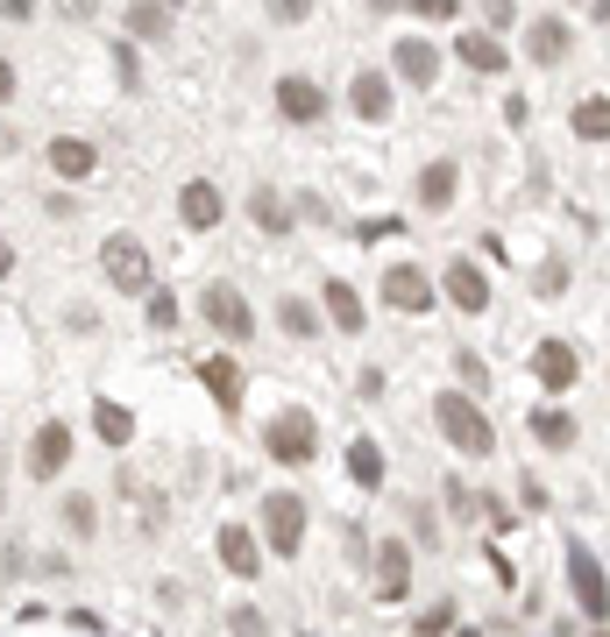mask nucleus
<instances>
[{
    "label": "nucleus",
    "mask_w": 610,
    "mask_h": 637,
    "mask_svg": "<svg viewBox=\"0 0 610 637\" xmlns=\"http://www.w3.org/2000/svg\"><path fill=\"white\" fill-rule=\"evenodd\" d=\"M433 425H441V439L454 454H469V460L498 454V425H490V411L469 390H441V397H433Z\"/></svg>",
    "instance_id": "nucleus-1"
},
{
    "label": "nucleus",
    "mask_w": 610,
    "mask_h": 637,
    "mask_svg": "<svg viewBox=\"0 0 610 637\" xmlns=\"http://www.w3.org/2000/svg\"><path fill=\"white\" fill-rule=\"evenodd\" d=\"M100 277L114 283V291H128V298H149V291H157V269H149L142 235H107V241H100Z\"/></svg>",
    "instance_id": "nucleus-2"
},
{
    "label": "nucleus",
    "mask_w": 610,
    "mask_h": 637,
    "mask_svg": "<svg viewBox=\"0 0 610 637\" xmlns=\"http://www.w3.org/2000/svg\"><path fill=\"white\" fill-rule=\"evenodd\" d=\"M263 454H270L277 468H305V460L319 454V418L305 411V404H292V411H277L270 425H263Z\"/></svg>",
    "instance_id": "nucleus-3"
},
{
    "label": "nucleus",
    "mask_w": 610,
    "mask_h": 637,
    "mask_svg": "<svg viewBox=\"0 0 610 637\" xmlns=\"http://www.w3.org/2000/svg\"><path fill=\"white\" fill-rule=\"evenodd\" d=\"M199 312H206V326H214L227 347H249V340H256V312H249V298H242L235 283H206V291H199Z\"/></svg>",
    "instance_id": "nucleus-4"
},
{
    "label": "nucleus",
    "mask_w": 610,
    "mask_h": 637,
    "mask_svg": "<svg viewBox=\"0 0 610 637\" xmlns=\"http://www.w3.org/2000/svg\"><path fill=\"white\" fill-rule=\"evenodd\" d=\"M263 546H270L277 559H298V546H305V496H292V489L263 496Z\"/></svg>",
    "instance_id": "nucleus-5"
},
{
    "label": "nucleus",
    "mask_w": 610,
    "mask_h": 637,
    "mask_svg": "<svg viewBox=\"0 0 610 637\" xmlns=\"http://www.w3.org/2000/svg\"><path fill=\"white\" fill-rule=\"evenodd\" d=\"M277 113L292 128H319V121H327V86L305 79V71H284V79H277Z\"/></svg>",
    "instance_id": "nucleus-6"
},
{
    "label": "nucleus",
    "mask_w": 610,
    "mask_h": 637,
    "mask_svg": "<svg viewBox=\"0 0 610 637\" xmlns=\"http://www.w3.org/2000/svg\"><path fill=\"white\" fill-rule=\"evenodd\" d=\"M65 460H71V425L43 418V425H36V439H29V454H22L29 481H57V475H65Z\"/></svg>",
    "instance_id": "nucleus-7"
},
{
    "label": "nucleus",
    "mask_w": 610,
    "mask_h": 637,
    "mask_svg": "<svg viewBox=\"0 0 610 637\" xmlns=\"http://www.w3.org/2000/svg\"><path fill=\"white\" fill-rule=\"evenodd\" d=\"M568 588H575L582 616H610V581H603V567H597L589 546H568Z\"/></svg>",
    "instance_id": "nucleus-8"
},
{
    "label": "nucleus",
    "mask_w": 610,
    "mask_h": 637,
    "mask_svg": "<svg viewBox=\"0 0 610 637\" xmlns=\"http://www.w3.org/2000/svg\"><path fill=\"white\" fill-rule=\"evenodd\" d=\"M384 305L391 312H433V277L419 262H391L384 269Z\"/></svg>",
    "instance_id": "nucleus-9"
},
{
    "label": "nucleus",
    "mask_w": 610,
    "mask_h": 637,
    "mask_svg": "<svg viewBox=\"0 0 610 637\" xmlns=\"http://www.w3.org/2000/svg\"><path fill=\"white\" fill-rule=\"evenodd\" d=\"M441 291H447V305H454V312H490V277H483V269H475L469 256H454L447 269H441Z\"/></svg>",
    "instance_id": "nucleus-10"
},
{
    "label": "nucleus",
    "mask_w": 610,
    "mask_h": 637,
    "mask_svg": "<svg viewBox=\"0 0 610 637\" xmlns=\"http://www.w3.org/2000/svg\"><path fill=\"white\" fill-rule=\"evenodd\" d=\"M178 220L193 227V235H214V227L227 220V199H220V185H214V178H193V185H178Z\"/></svg>",
    "instance_id": "nucleus-11"
},
{
    "label": "nucleus",
    "mask_w": 610,
    "mask_h": 637,
    "mask_svg": "<svg viewBox=\"0 0 610 637\" xmlns=\"http://www.w3.org/2000/svg\"><path fill=\"white\" fill-rule=\"evenodd\" d=\"M370 588H376V603H405V588H412V546L405 538H384V546H376Z\"/></svg>",
    "instance_id": "nucleus-12"
},
{
    "label": "nucleus",
    "mask_w": 610,
    "mask_h": 637,
    "mask_svg": "<svg viewBox=\"0 0 610 637\" xmlns=\"http://www.w3.org/2000/svg\"><path fill=\"white\" fill-rule=\"evenodd\" d=\"M568 50H575V29H568L561 14H532V22H525V57H532V64L554 71V64H568Z\"/></svg>",
    "instance_id": "nucleus-13"
},
{
    "label": "nucleus",
    "mask_w": 610,
    "mask_h": 637,
    "mask_svg": "<svg viewBox=\"0 0 610 637\" xmlns=\"http://www.w3.org/2000/svg\"><path fill=\"white\" fill-rule=\"evenodd\" d=\"M532 376H540V390H547V397L575 390V376H582L575 347H568V340H540V347H532Z\"/></svg>",
    "instance_id": "nucleus-14"
},
{
    "label": "nucleus",
    "mask_w": 610,
    "mask_h": 637,
    "mask_svg": "<svg viewBox=\"0 0 610 637\" xmlns=\"http://www.w3.org/2000/svg\"><path fill=\"white\" fill-rule=\"evenodd\" d=\"M391 64H397V79L419 86V92L441 86V50H433L426 36H405V43H391Z\"/></svg>",
    "instance_id": "nucleus-15"
},
{
    "label": "nucleus",
    "mask_w": 610,
    "mask_h": 637,
    "mask_svg": "<svg viewBox=\"0 0 610 637\" xmlns=\"http://www.w3.org/2000/svg\"><path fill=\"white\" fill-rule=\"evenodd\" d=\"M43 163H50V170H57V178H65V185H86L92 170H100V149H92L86 135H50Z\"/></svg>",
    "instance_id": "nucleus-16"
},
{
    "label": "nucleus",
    "mask_w": 610,
    "mask_h": 637,
    "mask_svg": "<svg viewBox=\"0 0 610 637\" xmlns=\"http://www.w3.org/2000/svg\"><path fill=\"white\" fill-rule=\"evenodd\" d=\"M220 567L242 574V581H256V574H263V546H256L249 525H220Z\"/></svg>",
    "instance_id": "nucleus-17"
},
{
    "label": "nucleus",
    "mask_w": 610,
    "mask_h": 637,
    "mask_svg": "<svg viewBox=\"0 0 610 637\" xmlns=\"http://www.w3.org/2000/svg\"><path fill=\"white\" fill-rule=\"evenodd\" d=\"M319 305H327L334 334H362V326H370V312H362V298H355L348 277H327V283H319Z\"/></svg>",
    "instance_id": "nucleus-18"
},
{
    "label": "nucleus",
    "mask_w": 610,
    "mask_h": 637,
    "mask_svg": "<svg viewBox=\"0 0 610 637\" xmlns=\"http://www.w3.org/2000/svg\"><path fill=\"white\" fill-rule=\"evenodd\" d=\"M454 57H462L469 71H490V79H498V71L511 64V50H504L490 29H462V36H454Z\"/></svg>",
    "instance_id": "nucleus-19"
},
{
    "label": "nucleus",
    "mask_w": 610,
    "mask_h": 637,
    "mask_svg": "<svg viewBox=\"0 0 610 637\" xmlns=\"http://www.w3.org/2000/svg\"><path fill=\"white\" fill-rule=\"evenodd\" d=\"M199 382L214 390V404H220L227 418L242 411V369H235V355H206V361H199Z\"/></svg>",
    "instance_id": "nucleus-20"
},
{
    "label": "nucleus",
    "mask_w": 610,
    "mask_h": 637,
    "mask_svg": "<svg viewBox=\"0 0 610 637\" xmlns=\"http://www.w3.org/2000/svg\"><path fill=\"white\" fill-rule=\"evenodd\" d=\"M121 22H128V43H164V36L178 29V14L157 8V0H128V14H121Z\"/></svg>",
    "instance_id": "nucleus-21"
},
{
    "label": "nucleus",
    "mask_w": 610,
    "mask_h": 637,
    "mask_svg": "<svg viewBox=\"0 0 610 637\" xmlns=\"http://www.w3.org/2000/svg\"><path fill=\"white\" fill-rule=\"evenodd\" d=\"M348 107L362 113V121H391V79H384V71H355Z\"/></svg>",
    "instance_id": "nucleus-22"
},
{
    "label": "nucleus",
    "mask_w": 610,
    "mask_h": 637,
    "mask_svg": "<svg viewBox=\"0 0 610 637\" xmlns=\"http://www.w3.org/2000/svg\"><path fill=\"white\" fill-rule=\"evenodd\" d=\"M92 432H100V447H128V439H136V411L114 404V397H100V404H92Z\"/></svg>",
    "instance_id": "nucleus-23"
},
{
    "label": "nucleus",
    "mask_w": 610,
    "mask_h": 637,
    "mask_svg": "<svg viewBox=\"0 0 610 637\" xmlns=\"http://www.w3.org/2000/svg\"><path fill=\"white\" fill-rule=\"evenodd\" d=\"M348 475H355V489H384V475H391V460L376 439H348Z\"/></svg>",
    "instance_id": "nucleus-24"
},
{
    "label": "nucleus",
    "mask_w": 610,
    "mask_h": 637,
    "mask_svg": "<svg viewBox=\"0 0 610 637\" xmlns=\"http://www.w3.org/2000/svg\"><path fill=\"white\" fill-rule=\"evenodd\" d=\"M249 220H256L270 241H284V235H292V206H284L270 185H256V191H249Z\"/></svg>",
    "instance_id": "nucleus-25"
},
{
    "label": "nucleus",
    "mask_w": 610,
    "mask_h": 637,
    "mask_svg": "<svg viewBox=\"0 0 610 637\" xmlns=\"http://www.w3.org/2000/svg\"><path fill=\"white\" fill-rule=\"evenodd\" d=\"M532 439H540L547 454H568V447H575V418L554 411V404H540V411H532Z\"/></svg>",
    "instance_id": "nucleus-26"
},
{
    "label": "nucleus",
    "mask_w": 610,
    "mask_h": 637,
    "mask_svg": "<svg viewBox=\"0 0 610 637\" xmlns=\"http://www.w3.org/2000/svg\"><path fill=\"white\" fill-rule=\"evenodd\" d=\"M568 128H575L582 142H610V92H589V100H575Z\"/></svg>",
    "instance_id": "nucleus-27"
},
{
    "label": "nucleus",
    "mask_w": 610,
    "mask_h": 637,
    "mask_svg": "<svg viewBox=\"0 0 610 637\" xmlns=\"http://www.w3.org/2000/svg\"><path fill=\"white\" fill-rule=\"evenodd\" d=\"M454 185H462V178H454V163H426V170H419V206H433V212L454 206Z\"/></svg>",
    "instance_id": "nucleus-28"
},
{
    "label": "nucleus",
    "mask_w": 610,
    "mask_h": 637,
    "mask_svg": "<svg viewBox=\"0 0 610 637\" xmlns=\"http://www.w3.org/2000/svg\"><path fill=\"white\" fill-rule=\"evenodd\" d=\"M277 326H284L292 340H319V312H313L305 298H284V305H277Z\"/></svg>",
    "instance_id": "nucleus-29"
},
{
    "label": "nucleus",
    "mask_w": 610,
    "mask_h": 637,
    "mask_svg": "<svg viewBox=\"0 0 610 637\" xmlns=\"http://www.w3.org/2000/svg\"><path fill=\"white\" fill-rule=\"evenodd\" d=\"M57 517H65L71 538H92V531H100V504H92V496H65V510H57Z\"/></svg>",
    "instance_id": "nucleus-30"
},
{
    "label": "nucleus",
    "mask_w": 610,
    "mask_h": 637,
    "mask_svg": "<svg viewBox=\"0 0 610 637\" xmlns=\"http://www.w3.org/2000/svg\"><path fill=\"white\" fill-rule=\"evenodd\" d=\"M454 616H462L454 603H433L426 616H412V637H447V630H454Z\"/></svg>",
    "instance_id": "nucleus-31"
},
{
    "label": "nucleus",
    "mask_w": 610,
    "mask_h": 637,
    "mask_svg": "<svg viewBox=\"0 0 610 637\" xmlns=\"http://www.w3.org/2000/svg\"><path fill=\"white\" fill-rule=\"evenodd\" d=\"M142 305H149V326H157V334H170V326H178V298H170L164 283H157V291H149Z\"/></svg>",
    "instance_id": "nucleus-32"
},
{
    "label": "nucleus",
    "mask_w": 610,
    "mask_h": 637,
    "mask_svg": "<svg viewBox=\"0 0 610 637\" xmlns=\"http://www.w3.org/2000/svg\"><path fill=\"white\" fill-rule=\"evenodd\" d=\"M227 630H235V637H270V624H263V609H256V603L227 609Z\"/></svg>",
    "instance_id": "nucleus-33"
},
{
    "label": "nucleus",
    "mask_w": 610,
    "mask_h": 637,
    "mask_svg": "<svg viewBox=\"0 0 610 637\" xmlns=\"http://www.w3.org/2000/svg\"><path fill=\"white\" fill-rule=\"evenodd\" d=\"M263 14H270V22H284V29H298L305 14H313V0H263Z\"/></svg>",
    "instance_id": "nucleus-34"
},
{
    "label": "nucleus",
    "mask_w": 610,
    "mask_h": 637,
    "mask_svg": "<svg viewBox=\"0 0 610 637\" xmlns=\"http://www.w3.org/2000/svg\"><path fill=\"white\" fill-rule=\"evenodd\" d=\"M114 71H121V86H128V92L142 86V64H136V43H128V36L114 43Z\"/></svg>",
    "instance_id": "nucleus-35"
},
{
    "label": "nucleus",
    "mask_w": 610,
    "mask_h": 637,
    "mask_svg": "<svg viewBox=\"0 0 610 637\" xmlns=\"http://www.w3.org/2000/svg\"><path fill=\"white\" fill-rule=\"evenodd\" d=\"M405 8L419 14V22H454V14H462V0H405Z\"/></svg>",
    "instance_id": "nucleus-36"
},
{
    "label": "nucleus",
    "mask_w": 610,
    "mask_h": 637,
    "mask_svg": "<svg viewBox=\"0 0 610 637\" xmlns=\"http://www.w3.org/2000/svg\"><path fill=\"white\" fill-rule=\"evenodd\" d=\"M412 538L419 546H441V517H433L426 504H412Z\"/></svg>",
    "instance_id": "nucleus-37"
},
{
    "label": "nucleus",
    "mask_w": 610,
    "mask_h": 637,
    "mask_svg": "<svg viewBox=\"0 0 610 637\" xmlns=\"http://www.w3.org/2000/svg\"><path fill=\"white\" fill-rule=\"evenodd\" d=\"M532 291H540V298H561V291H568V269H561V262H547L540 277H532Z\"/></svg>",
    "instance_id": "nucleus-38"
},
{
    "label": "nucleus",
    "mask_w": 610,
    "mask_h": 637,
    "mask_svg": "<svg viewBox=\"0 0 610 637\" xmlns=\"http://www.w3.org/2000/svg\"><path fill=\"white\" fill-rule=\"evenodd\" d=\"M511 22H519V8H511V0H483V29H490V36L511 29Z\"/></svg>",
    "instance_id": "nucleus-39"
},
{
    "label": "nucleus",
    "mask_w": 610,
    "mask_h": 637,
    "mask_svg": "<svg viewBox=\"0 0 610 637\" xmlns=\"http://www.w3.org/2000/svg\"><path fill=\"white\" fill-rule=\"evenodd\" d=\"M50 8H57V14H65V22H92V14H100V8H107V0H50Z\"/></svg>",
    "instance_id": "nucleus-40"
},
{
    "label": "nucleus",
    "mask_w": 610,
    "mask_h": 637,
    "mask_svg": "<svg viewBox=\"0 0 610 637\" xmlns=\"http://www.w3.org/2000/svg\"><path fill=\"white\" fill-rule=\"evenodd\" d=\"M14 86H22V79H14V64H8V50H0V107H8V100H14Z\"/></svg>",
    "instance_id": "nucleus-41"
},
{
    "label": "nucleus",
    "mask_w": 610,
    "mask_h": 637,
    "mask_svg": "<svg viewBox=\"0 0 610 637\" xmlns=\"http://www.w3.org/2000/svg\"><path fill=\"white\" fill-rule=\"evenodd\" d=\"M0 14H8V22H29V14H36V0H0Z\"/></svg>",
    "instance_id": "nucleus-42"
},
{
    "label": "nucleus",
    "mask_w": 610,
    "mask_h": 637,
    "mask_svg": "<svg viewBox=\"0 0 610 637\" xmlns=\"http://www.w3.org/2000/svg\"><path fill=\"white\" fill-rule=\"evenodd\" d=\"M8 269H14V248H8V235H0V277H8Z\"/></svg>",
    "instance_id": "nucleus-43"
},
{
    "label": "nucleus",
    "mask_w": 610,
    "mask_h": 637,
    "mask_svg": "<svg viewBox=\"0 0 610 637\" xmlns=\"http://www.w3.org/2000/svg\"><path fill=\"white\" fill-rule=\"evenodd\" d=\"M589 14H597V22L610 29V0H589Z\"/></svg>",
    "instance_id": "nucleus-44"
},
{
    "label": "nucleus",
    "mask_w": 610,
    "mask_h": 637,
    "mask_svg": "<svg viewBox=\"0 0 610 637\" xmlns=\"http://www.w3.org/2000/svg\"><path fill=\"white\" fill-rule=\"evenodd\" d=\"M370 8H376V14H391V8H397V0H370Z\"/></svg>",
    "instance_id": "nucleus-45"
},
{
    "label": "nucleus",
    "mask_w": 610,
    "mask_h": 637,
    "mask_svg": "<svg viewBox=\"0 0 610 637\" xmlns=\"http://www.w3.org/2000/svg\"><path fill=\"white\" fill-rule=\"evenodd\" d=\"M157 8H170V14H178V8H185V0H157Z\"/></svg>",
    "instance_id": "nucleus-46"
},
{
    "label": "nucleus",
    "mask_w": 610,
    "mask_h": 637,
    "mask_svg": "<svg viewBox=\"0 0 610 637\" xmlns=\"http://www.w3.org/2000/svg\"><path fill=\"white\" fill-rule=\"evenodd\" d=\"M447 637H483V630H447Z\"/></svg>",
    "instance_id": "nucleus-47"
}]
</instances>
